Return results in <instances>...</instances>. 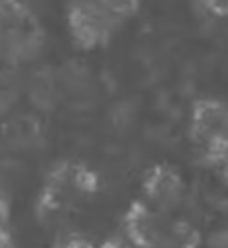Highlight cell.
Here are the masks:
<instances>
[{"instance_id": "obj_2", "label": "cell", "mask_w": 228, "mask_h": 248, "mask_svg": "<svg viewBox=\"0 0 228 248\" xmlns=\"http://www.w3.org/2000/svg\"><path fill=\"white\" fill-rule=\"evenodd\" d=\"M54 248H95L87 238H83V236H77V234H70V236H66V238H60L56 244H54Z\"/></svg>"}, {"instance_id": "obj_4", "label": "cell", "mask_w": 228, "mask_h": 248, "mask_svg": "<svg viewBox=\"0 0 228 248\" xmlns=\"http://www.w3.org/2000/svg\"><path fill=\"white\" fill-rule=\"evenodd\" d=\"M0 248H15L12 236L6 231H0Z\"/></svg>"}, {"instance_id": "obj_1", "label": "cell", "mask_w": 228, "mask_h": 248, "mask_svg": "<svg viewBox=\"0 0 228 248\" xmlns=\"http://www.w3.org/2000/svg\"><path fill=\"white\" fill-rule=\"evenodd\" d=\"M182 178L170 169H157L145 182L147 207L155 213L168 215L182 202Z\"/></svg>"}, {"instance_id": "obj_3", "label": "cell", "mask_w": 228, "mask_h": 248, "mask_svg": "<svg viewBox=\"0 0 228 248\" xmlns=\"http://www.w3.org/2000/svg\"><path fill=\"white\" fill-rule=\"evenodd\" d=\"M100 248H135L126 236H112V238H108Z\"/></svg>"}]
</instances>
